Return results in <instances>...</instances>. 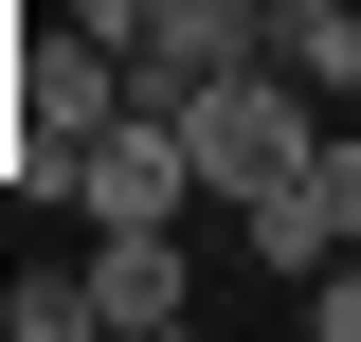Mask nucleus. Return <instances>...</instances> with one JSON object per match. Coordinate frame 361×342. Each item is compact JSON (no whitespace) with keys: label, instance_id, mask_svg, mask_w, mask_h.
I'll list each match as a JSON object with an SVG mask.
<instances>
[{"label":"nucleus","instance_id":"f257e3e1","mask_svg":"<svg viewBox=\"0 0 361 342\" xmlns=\"http://www.w3.org/2000/svg\"><path fill=\"white\" fill-rule=\"evenodd\" d=\"M163 127L199 144V198H253V180L325 163V90H307V72H271V54H235V72H199V90H180Z\"/></svg>","mask_w":361,"mask_h":342},{"label":"nucleus","instance_id":"f03ea898","mask_svg":"<svg viewBox=\"0 0 361 342\" xmlns=\"http://www.w3.org/2000/svg\"><path fill=\"white\" fill-rule=\"evenodd\" d=\"M73 198H90V234H180V198H199V144H180L163 108H109V127L73 144Z\"/></svg>","mask_w":361,"mask_h":342},{"label":"nucleus","instance_id":"7ed1b4c3","mask_svg":"<svg viewBox=\"0 0 361 342\" xmlns=\"http://www.w3.org/2000/svg\"><path fill=\"white\" fill-rule=\"evenodd\" d=\"M253 54V0H145V37H127V108H180L199 72H235Z\"/></svg>","mask_w":361,"mask_h":342},{"label":"nucleus","instance_id":"20e7f679","mask_svg":"<svg viewBox=\"0 0 361 342\" xmlns=\"http://www.w3.org/2000/svg\"><path fill=\"white\" fill-rule=\"evenodd\" d=\"M253 54L307 72L325 108H343V90H361V0H253Z\"/></svg>","mask_w":361,"mask_h":342},{"label":"nucleus","instance_id":"39448f33","mask_svg":"<svg viewBox=\"0 0 361 342\" xmlns=\"http://www.w3.org/2000/svg\"><path fill=\"white\" fill-rule=\"evenodd\" d=\"M235 216H253V270H289V289H307V270L343 253V198H325V163H289V180H253Z\"/></svg>","mask_w":361,"mask_h":342},{"label":"nucleus","instance_id":"423d86ee","mask_svg":"<svg viewBox=\"0 0 361 342\" xmlns=\"http://www.w3.org/2000/svg\"><path fill=\"white\" fill-rule=\"evenodd\" d=\"M90 289H109L127 342H163L180 306H199V270H180V234H90Z\"/></svg>","mask_w":361,"mask_h":342},{"label":"nucleus","instance_id":"0eeeda50","mask_svg":"<svg viewBox=\"0 0 361 342\" xmlns=\"http://www.w3.org/2000/svg\"><path fill=\"white\" fill-rule=\"evenodd\" d=\"M0 324H18V342H90V324H109V289H90V270H18Z\"/></svg>","mask_w":361,"mask_h":342},{"label":"nucleus","instance_id":"6e6552de","mask_svg":"<svg viewBox=\"0 0 361 342\" xmlns=\"http://www.w3.org/2000/svg\"><path fill=\"white\" fill-rule=\"evenodd\" d=\"M307 324H325V342H361V234H343V253L307 270Z\"/></svg>","mask_w":361,"mask_h":342},{"label":"nucleus","instance_id":"1a4fd4ad","mask_svg":"<svg viewBox=\"0 0 361 342\" xmlns=\"http://www.w3.org/2000/svg\"><path fill=\"white\" fill-rule=\"evenodd\" d=\"M325 198H343V234H361V144L343 127H325Z\"/></svg>","mask_w":361,"mask_h":342}]
</instances>
